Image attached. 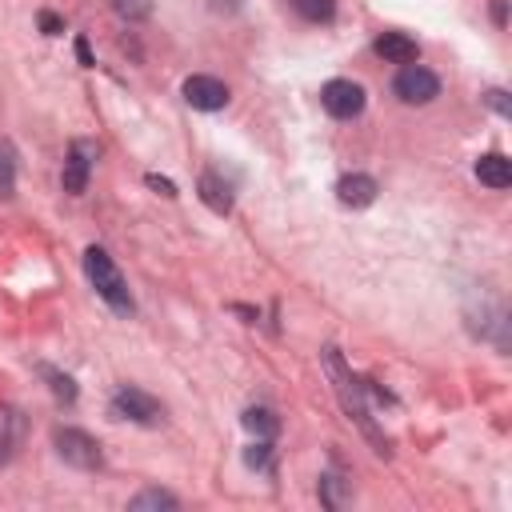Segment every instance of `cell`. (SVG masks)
<instances>
[{"label":"cell","instance_id":"6da1fadb","mask_svg":"<svg viewBox=\"0 0 512 512\" xmlns=\"http://www.w3.org/2000/svg\"><path fill=\"white\" fill-rule=\"evenodd\" d=\"M324 368H328V376H332V384H336V396H340L344 412L360 424V432L376 444V452H380V456H388V440L380 436V428L372 424V416H368V408H364V384L344 368V360H340V352H336V348H324Z\"/></svg>","mask_w":512,"mask_h":512},{"label":"cell","instance_id":"7a4b0ae2","mask_svg":"<svg viewBox=\"0 0 512 512\" xmlns=\"http://www.w3.org/2000/svg\"><path fill=\"white\" fill-rule=\"evenodd\" d=\"M84 272H88V280H92V288H96V296L112 308V312H120V316H132V292H128V284H124V276H120V268L112 264V256L104 252V248H88L84 252Z\"/></svg>","mask_w":512,"mask_h":512},{"label":"cell","instance_id":"3957f363","mask_svg":"<svg viewBox=\"0 0 512 512\" xmlns=\"http://www.w3.org/2000/svg\"><path fill=\"white\" fill-rule=\"evenodd\" d=\"M52 444H56V456H60L64 464L80 468V472H92V468L104 464V452H100L96 436H88V432H80V428H56V432H52Z\"/></svg>","mask_w":512,"mask_h":512},{"label":"cell","instance_id":"277c9868","mask_svg":"<svg viewBox=\"0 0 512 512\" xmlns=\"http://www.w3.org/2000/svg\"><path fill=\"white\" fill-rule=\"evenodd\" d=\"M112 416H116V420H132V424H160L164 408H160L148 392H140V388H132V384H120V388L112 392Z\"/></svg>","mask_w":512,"mask_h":512},{"label":"cell","instance_id":"5b68a950","mask_svg":"<svg viewBox=\"0 0 512 512\" xmlns=\"http://www.w3.org/2000/svg\"><path fill=\"white\" fill-rule=\"evenodd\" d=\"M392 92H396L404 104H428V100L440 96V80H436V72H428V68H420V64H404V68L396 72V80H392Z\"/></svg>","mask_w":512,"mask_h":512},{"label":"cell","instance_id":"8992f818","mask_svg":"<svg viewBox=\"0 0 512 512\" xmlns=\"http://www.w3.org/2000/svg\"><path fill=\"white\" fill-rule=\"evenodd\" d=\"M96 156H100V148H96L92 140H72V144H68V156H64V172H60V180H64V192L80 196V192L88 188V176H92V164H96Z\"/></svg>","mask_w":512,"mask_h":512},{"label":"cell","instance_id":"52a82bcc","mask_svg":"<svg viewBox=\"0 0 512 512\" xmlns=\"http://www.w3.org/2000/svg\"><path fill=\"white\" fill-rule=\"evenodd\" d=\"M320 104L328 108V116L336 120H352L364 112V88L356 80H328L320 88Z\"/></svg>","mask_w":512,"mask_h":512},{"label":"cell","instance_id":"ba28073f","mask_svg":"<svg viewBox=\"0 0 512 512\" xmlns=\"http://www.w3.org/2000/svg\"><path fill=\"white\" fill-rule=\"evenodd\" d=\"M184 100L200 112H220L228 104V84H220L216 76H188L184 80Z\"/></svg>","mask_w":512,"mask_h":512},{"label":"cell","instance_id":"9c48e42d","mask_svg":"<svg viewBox=\"0 0 512 512\" xmlns=\"http://www.w3.org/2000/svg\"><path fill=\"white\" fill-rule=\"evenodd\" d=\"M24 432H28L24 412H20V408H12V404H0V464H8V460L20 452Z\"/></svg>","mask_w":512,"mask_h":512},{"label":"cell","instance_id":"30bf717a","mask_svg":"<svg viewBox=\"0 0 512 512\" xmlns=\"http://www.w3.org/2000/svg\"><path fill=\"white\" fill-rule=\"evenodd\" d=\"M376 192H380V184H376L372 176H364V172H352V176H344V180L336 184V200H340L344 208H368V204L376 200Z\"/></svg>","mask_w":512,"mask_h":512},{"label":"cell","instance_id":"8fae6325","mask_svg":"<svg viewBox=\"0 0 512 512\" xmlns=\"http://www.w3.org/2000/svg\"><path fill=\"white\" fill-rule=\"evenodd\" d=\"M376 56H384V60H392V64H412V60L420 56V48H416V40L404 36V32H384V36L376 40Z\"/></svg>","mask_w":512,"mask_h":512},{"label":"cell","instance_id":"7c38bea8","mask_svg":"<svg viewBox=\"0 0 512 512\" xmlns=\"http://www.w3.org/2000/svg\"><path fill=\"white\" fill-rule=\"evenodd\" d=\"M476 176H480V184H488V188H508V184H512V160L500 156V152H488V156L476 160Z\"/></svg>","mask_w":512,"mask_h":512},{"label":"cell","instance_id":"4fadbf2b","mask_svg":"<svg viewBox=\"0 0 512 512\" xmlns=\"http://www.w3.org/2000/svg\"><path fill=\"white\" fill-rule=\"evenodd\" d=\"M196 188H200V200H204V204H208L216 216H228V212H232V188H228V184H224L216 172H204Z\"/></svg>","mask_w":512,"mask_h":512},{"label":"cell","instance_id":"5bb4252c","mask_svg":"<svg viewBox=\"0 0 512 512\" xmlns=\"http://www.w3.org/2000/svg\"><path fill=\"white\" fill-rule=\"evenodd\" d=\"M176 504H180V500H176L172 492H164V488H144V492H136V496L128 500L132 512H148V508L160 512V508H176Z\"/></svg>","mask_w":512,"mask_h":512},{"label":"cell","instance_id":"9a60e30c","mask_svg":"<svg viewBox=\"0 0 512 512\" xmlns=\"http://www.w3.org/2000/svg\"><path fill=\"white\" fill-rule=\"evenodd\" d=\"M16 192V148L12 140H0V200Z\"/></svg>","mask_w":512,"mask_h":512},{"label":"cell","instance_id":"2e32d148","mask_svg":"<svg viewBox=\"0 0 512 512\" xmlns=\"http://www.w3.org/2000/svg\"><path fill=\"white\" fill-rule=\"evenodd\" d=\"M244 428H248V432H256L260 440H272V436H276V428H280V420H276L268 408H248V412H244Z\"/></svg>","mask_w":512,"mask_h":512},{"label":"cell","instance_id":"e0dca14e","mask_svg":"<svg viewBox=\"0 0 512 512\" xmlns=\"http://www.w3.org/2000/svg\"><path fill=\"white\" fill-rule=\"evenodd\" d=\"M292 8H296L304 20H312V24H328L332 12H336V0H292Z\"/></svg>","mask_w":512,"mask_h":512},{"label":"cell","instance_id":"ac0fdd59","mask_svg":"<svg viewBox=\"0 0 512 512\" xmlns=\"http://www.w3.org/2000/svg\"><path fill=\"white\" fill-rule=\"evenodd\" d=\"M40 372H44V380H48V388H52V396H56V400H64V404H72V400H76V384H72V376L56 372V368H40Z\"/></svg>","mask_w":512,"mask_h":512},{"label":"cell","instance_id":"d6986e66","mask_svg":"<svg viewBox=\"0 0 512 512\" xmlns=\"http://www.w3.org/2000/svg\"><path fill=\"white\" fill-rule=\"evenodd\" d=\"M320 500H324L328 508H344V500H348V484H344L340 476H320Z\"/></svg>","mask_w":512,"mask_h":512},{"label":"cell","instance_id":"ffe728a7","mask_svg":"<svg viewBox=\"0 0 512 512\" xmlns=\"http://www.w3.org/2000/svg\"><path fill=\"white\" fill-rule=\"evenodd\" d=\"M112 8H116V16H124L132 24L152 16V0H112Z\"/></svg>","mask_w":512,"mask_h":512},{"label":"cell","instance_id":"44dd1931","mask_svg":"<svg viewBox=\"0 0 512 512\" xmlns=\"http://www.w3.org/2000/svg\"><path fill=\"white\" fill-rule=\"evenodd\" d=\"M244 460H248V468H260V472H264L268 460H272V444H268V440H256V444L244 452Z\"/></svg>","mask_w":512,"mask_h":512},{"label":"cell","instance_id":"7402d4cb","mask_svg":"<svg viewBox=\"0 0 512 512\" xmlns=\"http://www.w3.org/2000/svg\"><path fill=\"white\" fill-rule=\"evenodd\" d=\"M484 104H488V108H496L500 116H512V100H508V92H504V88H488V92H484Z\"/></svg>","mask_w":512,"mask_h":512},{"label":"cell","instance_id":"603a6c76","mask_svg":"<svg viewBox=\"0 0 512 512\" xmlns=\"http://www.w3.org/2000/svg\"><path fill=\"white\" fill-rule=\"evenodd\" d=\"M144 184H148L152 192H160V196H168V200L176 196V184H172L168 176H156V172H148V176H144Z\"/></svg>","mask_w":512,"mask_h":512},{"label":"cell","instance_id":"cb8c5ba5","mask_svg":"<svg viewBox=\"0 0 512 512\" xmlns=\"http://www.w3.org/2000/svg\"><path fill=\"white\" fill-rule=\"evenodd\" d=\"M40 32H44V36H60V32H64V20H60L56 12H40Z\"/></svg>","mask_w":512,"mask_h":512},{"label":"cell","instance_id":"d4e9b609","mask_svg":"<svg viewBox=\"0 0 512 512\" xmlns=\"http://www.w3.org/2000/svg\"><path fill=\"white\" fill-rule=\"evenodd\" d=\"M76 60H80L84 68H92V64H96V60H92V48H88V40H84V36H76Z\"/></svg>","mask_w":512,"mask_h":512},{"label":"cell","instance_id":"484cf974","mask_svg":"<svg viewBox=\"0 0 512 512\" xmlns=\"http://www.w3.org/2000/svg\"><path fill=\"white\" fill-rule=\"evenodd\" d=\"M492 20H496V28L508 24V0H492Z\"/></svg>","mask_w":512,"mask_h":512},{"label":"cell","instance_id":"4316f807","mask_svg":"<svg viewBox=\"0 0 512 512\" xmlns=\"http://www.w3.org/2000/svg\"><path fill=\"white\" fill-rule=\"evenodd\" d=\"M232 312H236V316H244V320H256V308H244V304H232Z\"/></svg>","mask_w":512,"mask_h":512}]
</instances>
